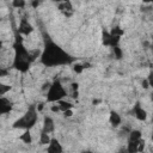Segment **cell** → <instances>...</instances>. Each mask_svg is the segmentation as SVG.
I'll list each match as a JSON object with an SVG mask.
<instances>
[{"label":"cell","mask_w":153,"mask_h":153,"mask_svg":"<svg viewBox=\"0 0 153 153\" xmlns=\"http://www.w3.org/2000/svg\"><path fill=\"white\" fill-rule=\"evenodd\" d=\"M41 61L45 66H56V65H65L71 62L72 57L55 43L48 42L45 44Z\"/></svg>","instance_id":"1"},{"label":"cell","mask_w":153,"mask_h":153,"mask_svg":"<svg viewBox=\"0 0 153 153\" xmlns=\"http://www.w3.org/2000/svg\"><path fill=\"white\" fill-rule=\"evenodd\" d=\"M15 50H16V57H15L13 66L21 72L28 71L30 61H31L29 51L23 47L22 43H15Z\"/></svg>","instance_id":"2"},{"label":"cell","mask_w":153,"mask_h":153,"mask_svg":"<svg viewBox=\"0 0 153 153\" xmlns=\"http://www.w3.org/2000/svg\"><path fill=\"white\" fill-rule=\"evenodd\" d=\"M36 121H37V115H36V111H35V106L31 105L30 109L25 112V115L22 118H19L18 121L15 122L13 127L15 128H23V129L29 130L30 128H32L35 126Z\"/></svg>","instance_id":"3"},{"label":"cell","mask_w":153,"mask_h":153,"mask_svg":"<svg viewBox=\"0 0 153 153\" xmlns=\"http://www.w3.org/2000/svg\"><path fill=\"white\" fill-rule=\"evenodd\" d=\"M66 96V91L62 88V85L60 84V82H54L48 91L47 95V101L48 102H59L62 101V98Z\"/></svg>","instance_id":"4"},{"label":"cell","mask_w":153,"mask_h":153,"mask_svg":"<svg viewBox=\"0 0 153 153\" xmlns=\"http://www.w3.org/2000/svg\"><path fill=\"white\" fill-rule=\"evenodd\" d=\"M12 109V103L4 97L0 98V114H6V112H10Z\"/></svg>","instance_id":"5"},{"label":"cell","mask_w":153,"mask_h":153,"mask_svg":"<svg viewBox=\"0 0 153 153\" xmlns=\"http://www.w3.org/2000/svg\"><path fill=\"white\" fill-rule=\"evenodd\" d=\"M48 153H62V147L56 139H51L48 147Z\"/></svg>","instance_id":"6"},{"label":"cell","mask_w":153,"mask_h":153,"mask_svg":"<svg viewBox=\"0 0 153 153\" xmlns=\"http://www.w3.org/2000/svg\"><path fill=\"white\" fill-rule=\"evenodd\" d=\"M32 30L34 29H32L31 24H29V22L26 21V19H22L21 25H19V32H22V34H24V35H29Z\"/></svg>","instance_id":"7"},{"label":"cell","mask_w":153,"mask_h":153,"mask_svg":"<svg viewBox=\"0 0 153 153\" xmlns=\"http://www.w3.org/2000/svg\"><path fill=\"white\" fill-rule=\"evenodd\" d=\"M134 114H135L136 118L140 120V121H145L146 117H147V114H146V111L141 108L139 103H136V105L134 106Z\"/></svg>","instance_id":"8"},{"label":"cell","mask_w":153,"mask_h":153,"mask_svg":"<svg viewBox=\"0 0 153 153\" xmlns=\"http://www.w3.org/2000/svg\"><path fill=\"white\" fill-rule=\"evenodd\" d=\"M54 130V122H53V120L50 117H44V122H43V130L44 133H51Z\"/></svg>","instance_id":"9"},{"label":"cell","mask_w":153,"mask_h":153,"mask_svg":"<svg viewBox=\"0 0 153 153\" xmlns=\"http://www.w3.org/2000/svg\"><path fill=\"white\" fill-rule=\"evenodd\" d=\"M59 9L61 10L63 13L67 17H69L71 15H72V12H73V9H72V5H71V3L69 1H66V3H63V4H61L59 6Z\"/></svg>","instance_id":"10"},{"label":"cell","mask_w":153,"mask_h":153,"mask_svg":"<svg viewBox=\"0 0 153 153\" xmlns=\"http://www.w3.org/2000/svg\"><path fill=\"white\" fill-rule=\"evenodd\" d=\"M110 123L114 126V127H117V126L121 123V117H120L117 112H115V111L110 112Z\"/></svg>","instance_id":"11"},{"label":"cell","mask_w":153,"mask_h":153,"mask_svg":"<svg viewBox=\"0 0 153 153\" xmlns=\"http://www.w3.org/2000/svg\"><path fill=\"white\" fill-rule=\"evenodd\" d=\"M140 141H129L128 147H127L128 152L129 153H139V144H140Z\"/></svg>","instance_id":"12"},{"label":"cell","mask_w":153,"mask_h":153,"mask_svg":"<svg viewBox=\"0 0 153 153\" xmlns=\"http://www.w3.org/2000/svg\"><path fill=\"white\" fill-rule=\"evenodd\" d=\"M140 140H141V132L132 130L129 134V141H140Z\"/></svg>","instance_id":"13"},{"label":"cell","mask_w":153,"mask_h":153,"mask_svg":"<svg viewBox=\"0 0 153 153\" xmlns=\"http://www.w3.org/2000/svg\"><path fill=\"white\" fill-rule=\"evenodd\" d=\"M59 106L60 109L63 110V111H67V110H71L73 108V105L68 102H65V101H59Z\"/></svg>","instance_id":"14"},{"label":"cell","mask_w":153,"mask_h":153,"mask_svg":"<svg viewBox=\"0 0 153 153\" xmlns=\"http://www.w3.org/2000/svg\"><path fill=\"white\" fill-rule=\"evenodd\" d=\"M50 141H51V139L49 138L48 133L42 132L41 133V144L42 145H48V144H50Z\"/></svg>","instance_id":"15"},{"label":"cell","mask_w":153,"mask_h":153,"mask_svg":"<svg viewBox=\"0 0 153 153\" xmlns=\"http://www.w3.org/2000/svg\"><path fill=\"white\" fill-rule=\"evenodd\" d=\"M103 43L105 45H111V35H110V32L103 31Z\"/></svg>","instance_id":"16"},{"label":"cell","mask_w":153,"mask_h":153,"mask_svg":"<svg viewBox=\"0 0 153 153\" xmlns=\"http://www.w3.org/2000/svg\"><path fill=\"white\" fill-rule=\"evenodd\" d=\"M21 140L24 141L25 144H31V140H32V139H31V134H30L29 130H26L24 134L21 136Z\"/></svg>","instance_id":"17"},{"label":"cell","mask_w":153,"mask_h":153,"mask_svg":"<svg viewBox=\"0 0 153 153\" xmlns=\"http://www.w3.org/2000/svg\"><path fill=\"white\" fill-rule=\"evenodd\" d=\"M110 35H112V36H118V37H121V36L123 35V30H122V29H120L118 26H116V28H114V29L111 30Z\"/></svg>","instance_id":"18"},{"label":"cell","mask_w":153,"mask_h":153,"mask_svg":"<svg viewBox=\"0 0 153 153\" xmlns=\"http://www.w3.org/2000/svg\"><path fill=\"white\" fill-rule=\"evenodd\" d=\"M10 89H11V86H9V85H0V96H4L6 92L10 91Z\"/></svg>","instance_id":"19"},{"label":"cell","mask_w":153,"mask_h":153,"mask_svg":"<svg viewBox=\"0 0 153 153\" xmlns=\"http://www.w3.org/2000/svg\"><path fill=\"white\" fill-rule=\"evenodd\" d=\"M24 5H25V1H23V0H15L13 1V6L15 7H23Z\"/></svg>","instance_id":"20"},{"label":"cell","mask_w":153,"mask_h":153,"mask_svg":"<svg viewBox=\"0 0 153 153\" xmlns=\"http://www.w3.org/2000/svg\"><path fill=\"white\" fill-rule=\"evenodd\" d=\"M73 69H74V72L77 73H82L83 69H84V65H80V63H77L74 67H73Z\"/></svg>","instance_id":"21"},{"label":"cell","mask_w":153,"mask_h":153,"mask_svg":"<svg viewBox=\"0 0 153 153\" xmlns=\"http://www.w3.org/2000/svg\"><path fill=\"white\" fill-rule=\"evenodd\" d=\"M114 53H115V55L117 59H121L122 57V50L120 49L118 47H114Z\"/></svg>","instance_id":"22"},{"label":"cell","mask_w":153,"mask_h":153,"mask_svg":"<svg viewBox=\"0 0 153 153\" xmlns=\"http://www.w3.org/2000/svg\"><path fill=\"white\" fill-rule=\"evenodd\" d=\"M147 80H148V83H150V86H151V88H153V72L150 73Z\"/></svg>","instance_id":"23"},{"label":"cell","mask_w":153,"mask_h":153,"mask_svg":"<svg viewBox=\"0 0 153 153\" xmlns=\"http://www.w3.org/2000/svg\"><path fill=\"white\" fill-rule=\"evenodd\" d=\"M144 148H145V142L141 140V141H140V144H139V152H142V151H144Z\"/></svg>","instance_id":"24"},{"label":"cell","mask_w":153,"mask_h":153,"mask_svg":"<svg viewBox=\"0 0 153 153\" xmlns=\"http://www.w3.org/2000/svg\"><path fill=\"white\" fill-rule=\"evenodd\" d=\"M142 88H144V89H148V88H150L148 80H144V82H142Z\"/></svg>","instance_id":"25"},{"label":"cell","mask_w":153,"mask_h":153,"mask_svg":"<svg viewBox=\"0 0 153 153\" xmlns=\"http://www.w3.org/2000/svg\"><path fill=\"white\" fill-rule=\"evenodd\" d=\"M78 88H79L78 83H73V84H72V89H73V91H78Z\"/></svg>","instance_id":"26"},{"label":"cell","mask_w":153,"mask_h":153,"mask_svg":"<svg viewBox=\"0 0 153 153\" xmlns=\"http://www.w3.org/2000/svg\"><path fill=\"white\" fill-rule=\"evenodd\" d=\"M72 115H73L72 110H67V111H65V116H66V117H71Z\"/></svg>","instance_id":"27"},{"label":"cell","mask_w":153,"mask_h":153,"mask_svg":"<svg viewBox=\"0 0 153 153\" xmlns=\"http://www.w3.org/2000/svg\"><path fill=\"white\" fill-rule=\"evenodd\" d=\"M59 110H60V106H59V105H54V106H51V111L57 112Z\"/></svg>","instance_id":"28"},{"label":"cell","mask_w":153,"mask_h":153,"mask_svg":"<svg viewBox=\"0 0 153 153\" xmlns=\"http://www.w3.org/2000/svg\"><path fill=\"white\" fill-rule=\"evenodd\" d=\"M117 153H129V152H128V150H127V148L122 147V148H120V151H118Z\"/></svg>","instance_id":"29"},{"label":"cell","mask_w":153,"mask_h":153,"mask_svg":"<svg viewBox=\"0 0 153 153\" xmlns=\"http://www.w3.org/2000/svg\"><path fill=\"white\" fill-rule=\"evenodd\" d=\"M37 109H38V110H42V109H43V104H38Z\"/></svg>","instance_id":"30"},{"label":"cell","mask_w":153,"mask_h":153,"mask_svg":"<svg viewBox=\"0 0 153 153\" xmlns=\"http://www.w3.org/2000/svg\"><path fill=\"white\" fill-rule=\"evenodd\" d=\"M5 74H6V71H4V69L0 71V75H5Z\"/></svg>","instance_id":"31"},{"label":"cell","mask_w":153,"mask_h":153,"mask_svg":"<svg viewBox=\"0 0 153 153\" xmlns=\"http://www.w3.org/2000/svg\"><path fill=\"white\" fill-rule=\"evenodd\" d=\"M38 1H34V3H32V6H34V7H36V6H38Z\"/></svg>","instance_id":"32"},{"label":"cell","mask_w":153,"mask_h":153,"mask_svg":"<svg viewBox=\"0 0 153 153\" xmlns=\"http://www.w3.org/2000/svg\"><path fill=\"white\" fill-rule=\"evenodd\" d=\"M97 103H99V101H98V99H95V101H94V104H97Z\"/></svg>","instance_id":"33"},{"label":"cell","mask_w":153,"mask_h":153,"mask_svg":"<svg viewBox=\"0 0 153 153\" xmlns=\"http://www.w3.org/2000/svg\"><path fill=\"white\" fill-rule=\"evenodd\" d=\"M83 153H92V152H90V151H86V152H83Z\"/></svg>","instance_id":"34"},{"label":"cell","mask_w":153,"mask_h":153,"mask_svg":"<svg viewBox=\"0 0 153 153\" xmlns=\"http://www.w3.org/2000/svg\"><path fill=\"white\" fill-rule=\"evenodd\" d=\"M151 138H152V140H153V132H152V136Z\"/></svg>","instance_id":"35"},{"label":"cell","mask_w":153,"mask_h":153,"mask_svg":"<svg viewBox=\"0 0 153 153\" xmlns=\"http://www.w3.org/2000/svg\"><path fill=\"white\" fill-rule=\"evenodd\" d=\"M151 152H153V147H151Z\"/></svg>","instance_id":"36"},{"label":"cell","mask_w":153,"mask_h":153,"mask_svg":"<svg viewBox=\"0 0 153 153\" xmlns=\"http://www.w3.org/2000/svg\"><path fill=\"white\" fill-rule=\"evenodd\" d=\"M152 42H153V39H152ZM152 49H153V43H152Z\"/></svg>","instance_id":"37"},{"label":"cell","mask_w":153,"mask_h":153,"mask_svg":"<svg viewBox=\"0 0 153 153\" xmlns=\"http://www.w3.org/2000/svg\"><path fill=\"white\" fill-rule=\"evenodd\" d=\"M151 96H152V97H151V98H152V99H153V94H152V95H151Z\"/></svg>","instance_id":"38"},{"label":"cell","mask_w":153,"mask_h":153,"mask_svg":"<svg viewBox=\"0 0 153 153\" xmlns=\"http://www.w3.org/2000/svg\"><path fill=\"white\" fill-rule=\"evenodd\" d=\"M152 122H153V115H152Z\"/></svg>","instance_id":"39"}]
</instances>
